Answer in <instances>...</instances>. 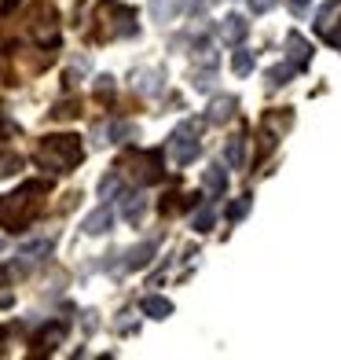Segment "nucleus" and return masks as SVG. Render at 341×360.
<instances>
[{
  "instance_id": "nucleus-13",
  "label": "nucleus",
  "mask_w": 341,
  "mask_h": 360,
  "mask_svg": "<svg viewBox=\"0 0 341 360\" xmlns=\"http://www.w3.org/2000/svg\"><path fill=\"white\" fill-rule=\"evenodd\" d=\"M133 85L143 96H158L161 92V70H136L133 74Z\"/></svg>"
},
{
  "instance_id": "nucleus-29",
  "label": "nucleus",
  "mask_w": 341,
  "mask_h": 360,
  "mask_svg": "<svg viewBox=\"0 0 341 360\" xmlns=\"http://www.w3.org/2000/svg\"><path fill=\"white\" fill-rule=\"evenodd\" d=\"M0 342H4V327H0Z\"/></svg>"
},
{
  "instance_id": "nucleus-23",
  "label": "nucleus",
  "mask_w": 341,
  "mask_h": 360,
  "mask_svg": "<svg viewBox=\"0 0 341 360\" xmlns=\"http://www.w3.org/2000/svg\"><path fill=\"white\" fill-rule=\"evenodd\" d=\"M246 210H250V199L232 202V206H227V221H242V217H246Z\"/></svg>"
},
{
  "instance_id": "nucleus-3",
  "label": "nucleus",
  "mask_w": 341,
  "mask_h": 360,
  "mask_svg": "<svg viewBox=\"0 0 341 360\" xmlns=\"http://www.w3.org/2000/svg\"><path fill=\"white\" fill-rule=\"evenodd\" d=\"M95 37L100 41H114V37H133L136 34V15L133 8L118 4V0H100V8H95Z\"/></svg>"
},
{
  "instance_id": "nucleus-2",
  "label": "nucleus",
  "mask_w": 341,
  "mask_h": 360,
  "mask_svg": "<svg viewBox=\"0 0 341 360\" xmlns=\"http://www.w3.org/2000/svg\"><path fill=\"white\" fill-rule=\"evenodd\" d=\"M81 140L77 136H44L37 147V166L41 169H52V173H70L77 162H81Z\"/></svg>"
},
{
  "instance_id": "nucleus-9",
  "label": "nucleus",
  "mask_w": 341,
  "mask_h": 360,
  "mask_svg": "<svg viewBox=\"0 0 341 360\" xmlns=\"http://www.w3.org/2000/svg\"><path fill=\"white\" fill-rule=\"evenodd\" d=\"M235 107H239L235 96H217V100L209 103L206 122H209V125H224V122H232V118H235Z\"/></svg>"
},
{
  "instance_id": "nucleus-12",
  "label": "nucleus",
  "mask_w": 341,
  "mask_h": 360,
  "mask_svg": "<svg viewBox=\"0 0 341 360\" xmlns=\"http://www.w3.org/2000/svg\"><path fill=\"white\" fill-rule=\"evenodd\" d=\"M140 309L147 313L151 320H166V316H173V302L169 298H161V294H147V298L140 302Z\"/></svg>"
},
{
  "instance_id": "nucleus-30",
  "label": "nucleus",
  "mask_w": 341,
  "mask_h": 360,
  "mask_svg": "<svg viewBox=\"0 0 341 360\" xmlns=\"http://www.w3.org/2000/svg\"><path fill=\"white\" fill-rule=\"evenodd\" d=\"M0 250H4V239H0Z\"/></svg>"
},
{
  "instance_id": "nucleus-10",
  "label": "nucleus",
  "mask_w": 341,
  "mask_h": 360,
  "mask_svg": "<svg viewBox=\"0 0 341 360\" xmlns=\"http://www.w3.org/2000/svg\"><path fill=\"white\" fill-rule=\"evenodd\" d=\"M246 34H250V22L242 19V15H227V19L220 22L224 44H242V41H246Z\"/></svg>"
},
{
  "instance_id": "nucleus-11",
  "label": "nucleus",
  "mask_w": 341,
  "mask_h": 360,
  "mask_svg": "<svg viewBox=\"0 0 341 360\" xmlns=\"http://www.w3.org/2000/svg\"><path fill=\"white\" fill-rule=\"evenodd\" d=\"M110 224H114V214H110V206H100V210H92V214L85 217V236H103L110 232Z\"/></svg>"
},
{
  "instance_id": "nucleus-27",
  "label": "nucleus",
  "mask_w": 341,
  "mask_h": 360,
  "mask_svg": "<svg viewBox=\"0 0 341 360\" xmlns=\"http://www.w3.org/2000/svg\"><path fill=\"white\" fill-rule=\"evenodd\" d=\"M308 4H312V0H290V11H294V15H305Z\"/></svg>"
},
{
  "instance_id": "nucleus-19",
  "label": "nucleus",
  "mask_w": 341,
  "mask_h": 360,
  "mask_svg": "<svg viewBox=\"0 0 341 360\" xmlns=\"http://www.w3.org/2000/svg\"><path fill=\"white\" fill-rule=\"evenodd\" d=\"M62 335H67V327H62V323H52V327H48V331L41 335V349H55V342H59Z\"/></svg>"
},
{
  "instance_id": "nucleus-5",
  "label": "nucleus",
  "mask_w": 341,
  "mask_h": 360,
  "mask_svg": "<svg viewBox=\"0 0 341 360\" xmlns=\"http://www.w3.org/2000/svg\"><path fill=\"white\" fill-rule=\"evenodd\" d=\"M29 19H34V22H29V34H34L41 44H55L59 41V15L48 4H37Z\"/></svg>"
},
{
  "instance_id": "nucleus-7",
  "label": "nucleus",
  "mask_w": 341,
  "mask_h": 360,
  "mask_svg": "<svg viewBox=\"0 0 341 360\" xmlns=\"http://www.w3.org/2000/svg\"><path fill=\"white\" fill-rule=\"evenodd\" d=\"M154 254H158V239H143L140 247H133V250L125 254V269H128V272H136V269H147Z\"/></svg>"
},
{
  "instance_id": "nucleus-4",
  "label": "nucleus",
  "mask_w": 341,
  "mask_h": 360,
  "mask_svg": "<svg viewBox=\"0 0 341 360\" xmlns=\"http://www.w3.org/2000/svg\"><path fill=\"white\" fill-rule=\"evenodd\" d=\"M169 155H173L176 166H191V162L202 155V143H199V129H194V122H184V125L173 133Z\"/></svg>"
},
{
  "instance_id": "nucleus-15",
  "label": "nucleus",
  "mask_w": 341,
  "mask_h": 360,
  "mask_svg": "<svg viewBox=\"0 0 341 360\" xmlns=\"http://www.w3.org/2000/svg\"><path fill=\"white\" fill-rule=\"evenodd\" d=\"M147 214V199L136 191V195H125V202H121V217L128 221V224H140V217Z\"/></svg>"
},
{
  "instance_id": "nucleus-18",
  "label": "nucleus",
  "mask_w": 341,
  "mask_h": 360,
  "mask_svg": "<svg viewBox=\"0 0 341 360\" xmlns=\"http://www.w3.org/2000/svg\"><path fill=\"white\" fill-rule=\"evenodd\" d=\"M107 143H121V140H128V136H136V125H128V122H114L110 129H107Z\"/></svg>"
},
{
  "instance_id": "nucleus-24",
  "label": "nucleus",
  "mask_w": 341,
  "mask_h": 360,
  "mask_svg": "<svg viewBox=\"0 0 341 360\" xmlns=\"http://www.w3.org/2000/svg\"><path fill=\"white\" fill-rule=\"evenodd\" d=\"M114 191H118V173H110V176L100 180V195H103V199H110Z\"/></svg>"
},
{
  "instance_id": "nucleus-14",
  "label": "nucleus",
  "mask_w": 341,
  "mask_h": 360,
  "mask_svg": "<svg viewBox=\"0 0 341 360\" xmlns=\"http://www.w3.org/2000/svg\"><path fill=\"white\" fill-rule=\"evenodd\" d=\"M202 188H206L209 195H224V191H227V173H224L220 162H217V166H209V169L202 173Z\"/></svg>"
},
{
  "instance_id": "nucleus-6",
  "label": "nucleus",
  "mask_w": 341,
  "mask_h": 360,
  "mask_svg": "<svg viewBox=\"0 0 341 360\" xmlns=\"http://www.w3.org/2000/svg\"><path fill=\"white\" fill-rule=\"evenodd\" d=\"M286 67H294V70H305L308 63H312V44H308L301 34H286Z\"/></svg>"
},
{
  "instance_id": "nucleus-25",
  "label": "nucleus",
  "mask_w": 341,
  "mask_h": 360,
  "mask_svg": "<svg viewBox=\"0 0 341 360\" xmlns=\"http://www.w3.org/2000/svg\"><path fill=\"white\" fill-rule=\"evenodd\" d=\"M246 4H250V11H253V15H265V11H272V8H275V0H246Z\"/></svg>"
},
{
  "instance_id": "nucleus-8",
  "label": "nucleus",
  "mask_w": 341,
  "mask_h": 360,
  "mask_svg": "<svg viewBox=\"0 0 341 360\" xmlns=\"http://www.w3.org/2000/svg\"><path fill=\"white\" fill-rule=\"evenodd\" d=\"M125 166H133V176H140L143 184H151V180L161 176V169H158V155H133V158H125Z\"/></svg>"
},
{
  "instance_id": "nucleus-17",
  "label": "nucleus",
  "mask_w": 341,
  "mask_h": 360,
  "mask_svg": "<svg viewBox=\"0 0 341 360\" xmlns=\"http://www.w3.org/2000/svg\"><path fill=\"white\" fill-rule=\"evenodd\" d=\"M213 221H217V210H213V202H206L199 214L191 217V228H194V232H209V228H213Z\"/></svg>"
},
{
  "instance_id": "nucleus-20",
  "label": "nucleus",
  "mask_w": 341,
  "mask_h": 360,
  "mask_svg": "<svg viewBox=\"0 0 341 360\" xmlns=\"http://www.w3.org/2000/svg\"><path fill=\"white\" fill-rule=\"evenodd\" d=\"M290 77H294V67H275V70H268V89H279V85H286Z\"/></svg>"
},
{
  "instance_id": "nucleus-22",
  "label": "nucleus",
  "mask_w": 341,
  "mask_h": 360,
  "mask_svg": "<svg viewBox=\"0 0 341 360\" xmlns=\"http://www.w3.org/2000/svg\"><path fill=\"white\" fill-rule=\"evenodd\" d=\"M209 89H213V67L194 74V92H209Z\"/></svg>"
},
{
  "instance_id": "nucleus-26",
  "label": "nucleus",
  "mask_w": 341,
  "mask_h": 360,
  "mask_svg": "<svg viewBox=\"0 0 341 360\" xmlns=\"http://www.w3.org/2000/svg\"><path fill=\"white\" fill-rule=\"evenodd\" d=\"M110 89H114V77H110V74L95 77V92H110Z\"/></svg>"
},
{
  "instance_id": "nucleus-21",
  "label": "nucleus",
  "mask_w": 341,
  "mask_h": 360,
  "mask_svg": "<svg viewBox=\"0 0 341 360\" xmlns=\"http://www.w3.org/2000/svg\"><path fill=\"white\" fill-rule=\"evenodd\" d=\"M232 70H235L239 77H246V74L253 70V56H250V52H235V59H232Z\"/></svg>"
},
{
  "instance_id": "nucleus-16",
  "label": "nucleus",
  "mask_w": 341,
  "mask_h": 360,
  "mask_svg": "<svg viewBox=\"0 0 341 360\" xmlns=\"http://www.w3.org/2000/svg\"><path fill=\"white\" fill-rule=\"evenodd\" d=\"M242 155H246V140L232 136V140H227V147H224V162H227L232 169H242Z\"/></svg>"
},
{
  "instance_id": "nucleus-28",
  "label": "nucleus",
  "mask_w": 341,
  "mask_h": 360,
  "mask_svg": "<svg viewBox=\"0 0 341 360\" xmlns=\"http://www.w3.org/2000/svg\"><path fill=\"white\" fill-rule=\"evenodd\" d=\"M15 4H19V0H0V8H4V11H15Z\"/></svg>"
},
{
  "instance_id": "nucleus-1",
  "label": "nucleus",
  "mask_w": 341,
  "mask_h": 360,
  "mask_svg": "<svg viewBox=\"0 0 341 360\" xmlns=\"http://www.w3.org/2000/svg\"><path fill=\"white\" fill-rule=\"evenodd\" d=\"M44 184H22L15 195H4L0 199V224L11 228V232H22V228L41 214V202H44Z\"/></svg>"
}]
</instances>
